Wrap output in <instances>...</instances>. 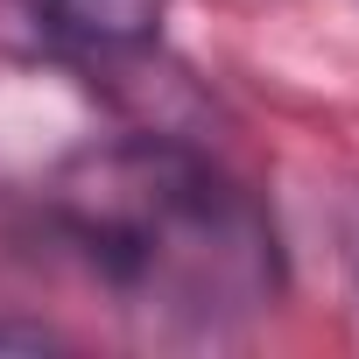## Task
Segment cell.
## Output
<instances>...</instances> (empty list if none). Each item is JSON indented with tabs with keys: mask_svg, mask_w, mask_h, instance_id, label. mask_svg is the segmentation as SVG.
I'll list each match as a JSON object with an SVG mask.
<instances>
[{
	"mask_svg": "<svg viewBox=\"0 0 359 359\" xmlns=\"http://www.w3.org/2000/svg\"><path fill=\"white\" fill-rule=\"evenodd\" d=\"M50 219L78 261L148 317L226 324L268 310L282 289L268 212L176 141L134 134L85 148L50 184Z\"/></svg>",
	"mask_w": 359,
	"mask_h": 359,
	"instance_id": "1",
	"label": "cell"
},
{
	"mask_svg": "<svg viewBox=\"0 0 359 359\" xmlns=\"http://www.w3.org/2000/svg\"><path fill=\"white\" fill-rule=\"evenodd\" d=\"M50 331L43 324H0V352H43Z\"/></svg>",
	"mask_w": 359,
	"mask_h": 359,
	"instance_id": "2",
	"label": "cell"
}]
</instances>
